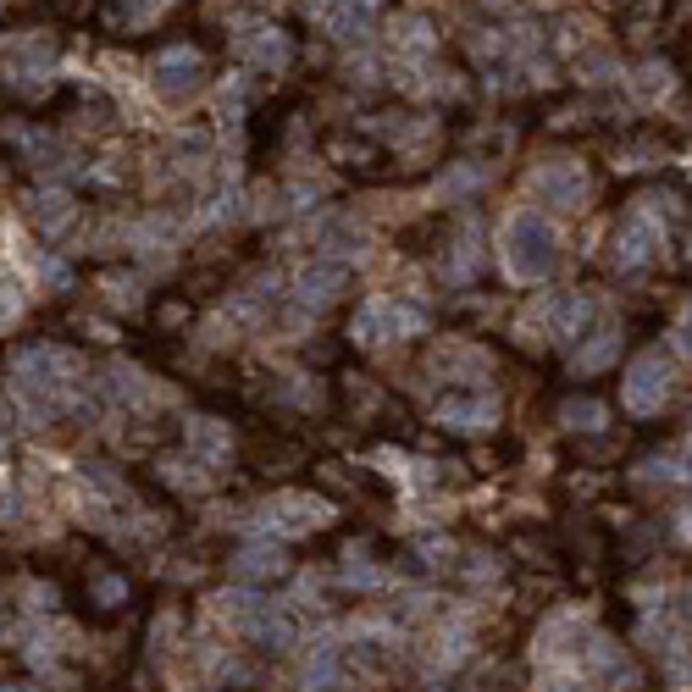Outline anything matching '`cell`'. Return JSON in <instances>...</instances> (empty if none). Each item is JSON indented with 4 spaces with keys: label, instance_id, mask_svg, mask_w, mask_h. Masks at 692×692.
<instances>
[{
    "label": "cell",
    "instance_id": "1",
    "mask_svg": "<svg viewBox=\"0 0 692 692\" xmlns=\"http://www.w3.org/2000/svg\"><path fill=\"white\" fill-rule=\"evenodd\" d=\"M28 216H34V227L45 233V239H56V233H67L72 227V194L67 189H34V200H28Z\"/></svg>",
    "mask_w": 692,
    "mask_h": 692
},
{
    "label": "cell",
    "instance_id": "4",
    "mask_svg": "<svg viewBox=\"0 0 692 692\" xmlns=\"http://www.w3.org/2000/svg\"><path fill=\"white\" fill-rule=\"evenodd\" d=\"M0 460H6V438H0ZM0 471H6V466H0Z\"/></svg>",
    "mask_w": 692,
    "mask_h": 692
},
{
    "label": "cell",
    "instance_id": "2",
    "mask_svg": "<svg viewBox=\"0 0 692 692\" xmlns=\"http://www.w3.org/2000/svg\"><path fill=\"white\" fill-rule=\"evenodd\" d=\"M0 56H6V72L12 78H23V72H45L50 67V39L45 34H17L0 45Z\"/></svg>",
    "mask_w": 692,
    "mask_h": 692
},
{
    "label": "cell",
    "instance_id": "3",
    "mask_svg": "<svg viewBox=\"0 0 692 692\" xmlns=\"http://www.w3.org/2000/svg\"><path fill=\"white\" fill-rule=\"evenodd\" d=\"M23 316V283L17 277H0V327Z\"/></svg>",
    "mask_w": 692,
    "mask_h": 692
}]
</instances>
